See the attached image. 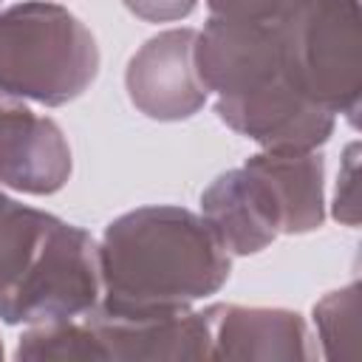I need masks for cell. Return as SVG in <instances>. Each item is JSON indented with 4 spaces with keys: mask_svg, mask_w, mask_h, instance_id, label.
Here are the masks:
<instances>
[{
    "mask_svg": "<svg viewBox=\"0 0 362 362\" xmlns=\"http://www.w3.org/2000/svg\"><path fill=\"white\" fill-rule=\"evenodd\" d=\"M102 305L113 320L189 311L229 280V252L204 218L181 206H139L107 223L96 246Z\"/></svg>",
    "mask_w": 362,
    "mask_h": 362,
    "instance_id": "obj_1",
    "label": "cell"
},
{
    "mask_svg": "<svg viewBox=\"0 0 362 362\" xmlns=\"http://www.w3.org/2000/svg\"><path fill=\"white\" fill-rule=\"evenodd\" d=\"M96 240L0 189V320L40 325L85 317L99 305Z\"/></svg>",
    "mask_w": 362,
    "mask_h": 362,
    "instance_id": "obj_2",
    "label": "cell"
},
{
    "mask_svg": "<svg viewBox=\"0 0 362 362\" xmlns=\"http://www.w3.org/2000/svg\"><path fill=\"white\" fill-rule=\"evenodd\" d=\"M96 74V40L65 6L25 0L0 11V93L59 107Z\"/></svg>",
    "mask_w": 362,
    "mask_h": 362,
    "instance_id": "obj_3",
    "label": "cell"
},
{
    "mask_svg": "<svg viewBox=\"0 0 362 362\" xmlns=\"http://www.w3.org/2000/svg\"><path fill=\"white\" fill-rule=\"evenodd\" d=\"M286 82L356 124L362 96L359 0H300L274 17Z\"/></svg>",
    "mask_w": 362,
    "mask_h": 362,
    "instance_id": "obj_4",
    "label": "cell"
},
{
    "mask_svg": "<svg viewBox=\"0 0 362 362\" xmlns=\"http://www.w3.org/2000/svg\"><path fill=\"white\" fill-rule=\"evenodd\" d=\"M195 28L161 31L130 57L124 85L139 113L156 122H181L204 107L209 90L195 71Z\"/></svg>",
    "mask_w": 362,
    "mask_h": 362,
    "instance_id": "obj_5",
    "label": "cell"
},
{
    "mask_svg": "<svg viewBox=\"0 0 362 362\" xmlns=\"http://www.w3.org/2000/svg\"><path fill=\"white\" fill-rule=\"evenodd\" d=\"M218 119L263 150H317L334 133L337 116L291 88H272L215 102Z\"/></svg>",
    "mask_w": 362,
    "mask_h": 362,
    "instance_id": "obj_6",
    "label": "cell"
},
{
    "mask_svg": "<svg viewBox=\"0 0 362 362\" xmlns=\"http://www.w3.org/2000/svg\"><path fill=\"white\" fill-rule=\"evenodd\" d=\"M71 175V147L57 122L0 99V184L51 195Z\"/></svg>",
    "mask_w": 362,
    "mask_h": 362,
    "instance_id": "obj_7",
    "label": "cell"
},
{
    "mask_svg": "<svg viewBox=\"0 0 362 362\" xmlns=\"http://www.w3.org/2000/svg\"><path fill=\"white\" fill-rule=\"evenodd\" d=\"M99 359L156 362V359H212V317L204 311H181L156 320H113L88 311Z\"/></svg>",
    "mask_w": 362,
    "mask_h": 362,
    "instance_id": "obj_8",
    "label": "cell"
},
{
    "mask_svg": "<svg viewBox=\"0 0 362 362\" xmlns=\"http://www.w3.org/2000/svg\"><path fill=\"white\" fill-rule=\"evenodd\" d=\"M204 221L232 255H255L283 235V218L269 184L249 164L218 175L201 195Z\"/></svg>",
    "mask_w": 362,
    "mask_h": 362,
    "instance_id": "obj_9",
    "label": "cell"
},
{
    "mask_svg": "<svg viewBox=\"0 0 362 362\" xmlns=\"http://www.w3.org/2000/svg\"><path fill=\"white\" fill-rule=\"evenodd\" d=\"M212 359H311L308 328L286 308L209 305Z\"/></svg>",
    "mask_w": 362,
    "mask_h": 362,
    "instance_id": "obj_10",
    "label": "cell"
},
{
    "mask_svg": "<svg viewBox=\"0 0 362 362\" xmlns=\"http://www.w3.org/2000/svg\"><path fill=\"white\" fill-rule=\"evenodd\" d=\"M252 170L269 184L280 218L283 235H303L314 232L325 221V192L322 175L325 164L322 156L314 150H263L246 158Z\"/></svg>",
    "mask_w": 362,
    "mask_h": 362,
    "instance_id": "obj_11",
    "label": "cell"
},
{
    "mask_svg": "<svg viewBox=\"0 0 362 362\" xmlns=\"http://www.w3.org/2000/svg\"><path fill=\"white\" fill-rule=\"evenodd\" d=\"M17 359H59V362H102L99 348L93 339V331L85 322L76 320H57V322H40L31 325L20 337Z\"/></svg>",
    "mask_w": 362,
    "mask_h": 362,
    "instance_id": "obj_12",
    "label": "cell"
},
{
    "mask_svg": "<svg viewBox=\"0 0 362 362\" xmlns=\"http://www.w3.org/2000/svg\"><path fill=\"white\" fill-rule=\"evenodd\" d=\"M314 322L328 359L359 356V283L325 294L314 305Z\"/></svg>",
    "mask_w": 362,
    "mask_h": 362,
    "instance_id": "obj_13",
    "label": "cell"
},
{
    "mask_svg": "<svg viewBox=\"0 0 362 362\" xmlns=\"http://www.w3.org/2000/svg\"><path fill=\"white\" fill-rule=\"evenodd\" d=\"M300 0H206L212 17L232 20H272Z\"/></svg>",
    "mask_w": 362,
    "mask_h": 362,
    "instance_id": "obj_14",
    "label": "cell"
},
{
    "mask_svg": "<svg viewBox=\"0 0 362 362\" xmlns=\"http://www.w3.org/2000/svg\"><path fill=\"white\" fill-rule=\"evenodd\" d=\"M334 218L356 226V144L348 147L345 153V164L337 181V195H334Z\"/></svg>",
    "mask_w": 362,
    "mask_h": 362,
    "instance_id": "obj_15",
    "label": "cell"
},
{
    "mask_svg": "<svg viewBox=\"0 0 362 362\" xmlns=\"http://www.w3.org/2000/svg\"><path fill=\"white\" fill-rule=\"evenodd\" d=\"M127 11L147 23H173L192 14L198 0H122Z\"/></svg>",
    "mask_w": 362,
    "mask_h": 362,
    "instance_id": "obj_16",
    "label": "cell"
},
{
    "mask_svg": "<svg viewBox=\"0 0 362 362\" xmlns=\"http://www.w3.org/2000/svg\"><path fill=\"white\" fill-rule=\"evenodd\" d=\"M0 359H3V345H0Z\"/></svg>",
    "mask_w": 362,
    "mask_h": 362,
    "instance_id": "obj_17",
    "label": "cell"
}]
</instances>
